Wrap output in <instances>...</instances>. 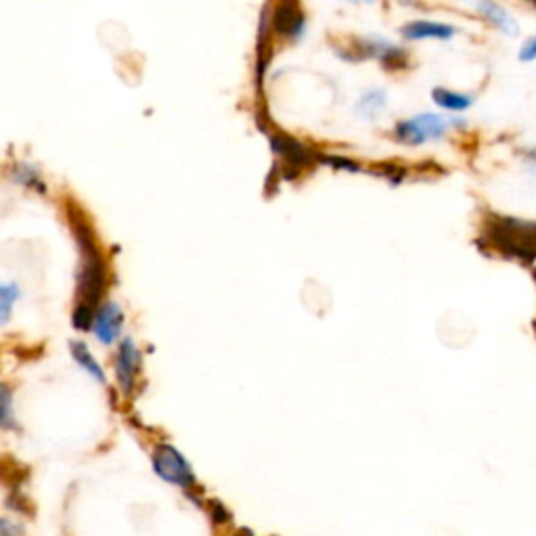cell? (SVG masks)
Returning <instances> with one entry per match:
<instances>
[{"instance_id":"cell-1","label":"cell","mask_w":536,"mask_h":536,"mask_svg":"<svg viewBox=\"0 0 536 536\" xmlns=\"http://www.w3.org/2000/svg\"><path fill=\"white\" fill-rule=\"evenodd\" d=\"M73 235H76L80 249V270L76 287V307L72 312V323L78 331H91L94 312H97L101 297L107 287V267L94 235L84 220H72Z\"/></svg>"},{"instance_id":"cell-2","label":"cell","mask_w":536,"mask_h":536,"mask_svg":"<svg viewBox=\"0 0 536 536\" xmlns=\"http://www.w3.org/2000/svg\"><path fill=\"white\" fill-rule=\"evenodd\" d=\"M482 241L509 262L536 267V220L491 212L482 225Z\"/></svg>"},{"instance_id":"cell-3","label":"cell","mask_w":536,"mask_h":536,"mask_svg":"<svg viewBox=\"0 0 536 536\" xmlns=\"http://www.w3.org/2000/svg\"><path fill=\"white\" fill-rule=\"evenodd\" d=\"M465 122L444 118L440 113H419L409 120L396 122L395 137L406 147H422L427 142L443 141L451 128H461Z\"/></svg>"},{"instance_id":"cell-4","label":"cell","mask_w":536,"mask_h":536,"mask_svg":"<svg viewBox=\"0 0 536 536\" xmlns=\"http://www.w3.org/2000/svg\"><path fill=\"white\" fill-rule=\"evenodd\" d=\"M151 463L158 476L182 488V491H191L195 486V473L189 465V461L174 449L172 444H155L151 453Z\"/></svg>"},{"instance_id":"cell-5","label":"cell","mask_w":536,"mask_h":536,"mask_svg":"<svg viewBox=\"0 0 536 536\" xmlns=\"http://www.w3.org/2000/svg\"><path fill=\"white\" fill-rule=\"evenodd\" d=\"M141 350L132 337H122L118 344V355H115L113 371H115V384L124 396H131L137 385L139 373H141Z\"/></svg>"},{"instance_id":"cell-6","label":"cell","mask_w":536,"mask_h":536,"mask_svg":"<svg viewBox=\"0 0 536 536\" xmlns=\"http://www.w3.org/2000/svg\"><path fill=\"white\" fill-rule=\"evenodd\" d=\"M124 323H126V317L120 304L107 300V302H101L97 312H94L91 331L97 342L112 346V344L122 342Z\"/></svg>"},{"instance_id":"cell-7","label":"cell","mask_w":536,"mask_h":536,"mask_svg":"<svg viewBox=\"0 0 536 536\" xmlns=\"http://www.w3.org/2000/svg\"><path fill=\"white\" fill-rule=\"evenodd\" d=\"M476 13L482 22H486L492 30H497L503 36H518L520 34V22L513 17V13H509L507 6H503L499 0H478Z\"/></svg>"},{"instance_id":"cell-8","label":"cell","mask_w":536,"mask_h":536,"mask_svg":"<svg viewBox=\"0 0 536 536\" xmlns=\"http://www.w3.org/2000/svg\"><path fill=\"white\" fill-rule=\"evenodd\" d=\"M273 28L277 34L287 38H300L307 28V17L297 5V0H281L275 9Z\"/></svg>"},{"instance_id":"cell-9","label":"cell","mask_w":536,"mask_h":536,"mask_svg":"<svg viewBox=\"0 0 536 536\" xmlns=\"http://www.w3.org/2000/svg\"><path fill=\"white\" fill-rule=\"evenodd\" d=\"M400 34L406 40H453L459 36L461 30L453 24L430 22V19H415L400 28Z\"/></svg>"},{"instance_id":"cell-10","label":"cell","mask_w":536,"mask_h":536,"mask_svg":"<svg viewBox=\"0 0 536 536\" xmlns=\"http://www.w3.org/2000/svg\"><path fill=\"white\" fill-rule=\"evenodd\" d=\"M358 51L363 53V57H375L388 65L404 61V53L400 46L392 44L390 40L379 36H365L358 40Z\"/></svg>"},{"instance_id":"cell-11","label":"cell","mask_w":536,"mask_h":536,"mask_svg":"<svg viewBox=\"0 0 536 536\" xmlns=\"http://www.w3.org/2000/svg\"><path fill=\"white\" fill-rule=\"evenodd\" d=\"M432 99L438 107H443L444 112H451V113H463L467 110H472L473 103H476V97H473V94L451 91V88L446 86L434 88Z\"/></svg>"},{"instance_id":"cell-12","label":"cell","mask_w":536,"mask_h":536,"mask_svg":"<svg viewBox=\"0 0 536 536\" xmlns=\"http://www.w3.org/2000/svg\"><path fill=\"white\" fill-rule=\"evenodd\" d=\"M70 350H72L73 361L78 363L80 369H84V373H88V375H91L94 382H99L101 385H107L105 369L101 367V363L93 356L91 348H88L84 342H78V339H73V342L70 344Z\"/></svg>"},{"instance_id":"cell-13","label":"cell","mask_w":536,"mask_h":536,"mask_svg":"<svg viewBox=\"0 0 536 536\" xmlns=\"http://www.w3.org/2000/svg\"><path fill=\"white\" fill-rule=\"evenodd\" d=\"M388 105V94L382 88H373V91L365 93L361 99H358L356 112L363 115V118H375V115L382 113Z\"/></svg>"},{"instance_id":"cell-14","label":"cell","mask_w":536,"mask_h":536,"mask_svg":"<svg viewBox=\"0 0 536 536\" xmlns=\"http://www.w3.org/2000/svg\"><path fill=\"white\" fill-rule=\"evenodd\" d=\"M17 300H19V287L15 283L5 281L0 285V323L3 325L9 323L13 307H15Z\"/></svg>"},{"instance_id":"cell-15","label":"cell","mask_w":536,"mask_h":536,"mask_svg":"<svg viewBox=\"0 0 536 536\" xmlns=\"http://www.w3.org/2000/svg\"><path fill=\"white\" fill-rule=\"evenodd\" d=\"M13 174H15V180L22 182V185L30 189H38V191H44V182L40 179L38 170H34L32 166L19 164L15 166V170H13Z\"/></svg>"},{"instance_id":"cell-16","label":"cell","mask_w":536,"mask_h":536,"mask_svg":"<svg viewBox=\"0 0 536 536\" xmlns=\"http://www.w3.org/2000/svg\"><path fill=\"white\" fill-rule=\"evenodd\" d=\"M518 61H520V63H524V65L534 63V61H536V32L532 34L531 38H526L524 44L520 46Z\"/></svg>"},{"instance_id":"cell-17","label":"cell","mask_w":536,"mask_h":536,"mask_svg":"<svg viewBox=\"0 0 536 536\" xmlns=\"http://www.w3.org/2000/svg\"><path fill=\"white\" fill-rule=\"evenodd\" d=\"M0 400H3V425L5 430H11L13 425V396L9 385H3V395H0Z\"/></svg>"},{"instance_id":"cell-18","label":"cell","mask_w":536,"mask_h":536,"mask_svg":"<svg viewBox=\"0 0 536 536\" xmlns=\"http://www.w3.org/2000/svg\"><path fill=\"white\" fill-rule=\"evenodd\" d=\"M520 161L528 174L536 176V145H528L520 149Z\"/></svg>"},{"instance_id":"cell-19","label":"cell","mask_w":536,"mask_h":536,"mask_svg":"<svg viewBox=\"0 0 536 536\" xmlns=\"http://www.w3.org/2000/svg\"><path fill=\"white\" fill-rule=\"evenodd\" d=\"M212 507H214V512H212V515H214V520H216V521H227V520H229V513H227V509H225V507H222L220 503H216V501H214V503H212Z\"/></svg>"},{"instance_id":"cell-20","label":"cell","mask_w":536,"mask_h":536,"mask_svg":"<svg viewBox=\"0 0 536 536\" xmlns=\"http://www.w3.org/2000/svg\"><path fill=\"white\" fill-rule=\"evenodd\" d=\"M331 161H334V166H339V164H342V160H339V158H331ZM344 164L348 166L346 170H358V166H356V164H350V161H344Z\"/></svg>"},{"instance_id":"cell-21","label":"cell","mask_w":536,"mask_h":536,"mask_svg":"<svg viewBox=\"0 0 536 536\" xmlns=\"http://www.w3.org/2000/svg\"><path fill=\"white\" fill-rule=\"evenodd\" d=\"M521 3L528 5V6H532V9L536 11V0H521Z\"/></svg>"},{"instance_id":"cell-22","label":"cell","mask_w":536,"mask_h":536,"mask_svg":"<svg viewBox=\"0 0 536 536\" xmlns=\"http://www.w3.org/2000/svg\"><path fill=\"white\" fill-rule=\"evenodd\" d=\"M350 3H373V0H350Z\"/></svg>"},{"instance_id":"cell-23","label":"cell","mask_w":536,"mask_h":536,"mask_svg":"<svg viewBox=\"0 0 536 536\" xmlns=\"http://www.w3.org/2000/svg\"><path fill=\"white\" fill-rule=\"evenodd\" d=\"M532 275H534V281H536V267H532Z\"/></svg>"},{"instance_id":"cell-24","label":"cell","mask_w":536,"mask_h":536,"mask_svg":"<svg viewBox=\"0 0 536 536\" xmlns=\"http://www.w3.org/2000/svg\"><path fill=\"white\" fill-rule=\"evenodd\" d=\"M473 3H478V0H473Z\"/></svg>"}]
</instances>
